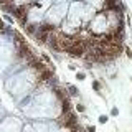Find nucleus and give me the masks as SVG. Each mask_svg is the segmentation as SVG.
Masks as SVG:
<instances>
[{
    "label": "nucleus",
    "instance_id": "1",
    "mask_svg": "<svg viewBox=\"0 0 132 132\" xmlns=\"http://www.w3.org/2000/svg\"><path fill=\"white\" fill-rule=\"evenodd\" d=\"M66 88L69 89V94H71V96H78V89H76L74 86H71V84H68Z\"/></svg>",
    "mask_w": 132,
    "mask_h": 132
},
{
    "label": "nucleus",
    "instance_id": "2",
    "mask_svg": "<svg viewBox=\"0 0 132 132\" xmlns=\"http://www.w3.org/2000/svg\"><path fill=\"white\" fill-rule=\"evenodd\" d=\"M84 78H86V73H84V71H81V73L78 71V73H76V79H79V81H83Z\"/></svg>",
    "mask_w": 132,
    "mask_h": 132
},
{
    "label": "nucleus",
    "instance_id": "3",
    "mask_svg": "<svg viewBox=\"0 0 132 132\" xmlns=\"http://www.w3.org/2000/svg\"><path fill=\"white\" fill-rule=\"evenodd\" d=\"M93 88H94V91H101V83L99 81H93Z\"/></svg>",
    "mask_w": 132,
    "mask_h": 132
},
{
    "label": "nucleus",
    "instance_id": "4",
    "mask_svg": "<svg viewBox=\"0 0 132 132\" xmlns=\"http://www.w3.org/2000/svg\"><path fill=\"white\" fill-rule=\"evenodd\" d=\"M76 111H78V112H84V111H86L84 104H76Z\"/></svg>",
    "mask_w": 132,
    "mask_h": 132
},
{
    "label": "nucleus",
    "instance_id": "5",
    "mask_svg": "<svg viewBox=\"0 0 132 132\" xmlns=\"http://www.w3.org/2000/svg\"><path fill=\"white\" fill-rule=\"evenodd\" d=\"M106 122H107V116H104V114L99 116V124H106Z\"/></svg>",
    "mask_w": 132,
    "mask_h": 132
},
{
    "label": "nucleus",
    "instance_id": "6",
    "mask_svg": "<svg viewBox=\"0 0 132 132\" xmlns=\"http://www.w3.org/2000/svg\"><path fill=\"white\" fill-rule=\"evenodd\" d=\"M111 114H112V116H117V114H119V109H117V107H112V109H111Z\"/></svg>",
    "mask_w": 132,
    "mask_h": 132
},
{
    "label": "nucleus",
    "instance_id": "7",
    "mask_svg": "<svg viewBox=\"0 0 132 132\" xmlns=\"http://www.w3.org/2000/svg\"><path fill=\"white\" fill-rule=\"evenodd\" d=\"M86 131H88V132H96V127H94V126H88Z\"/></svg>",
    "mask_w": 132,
    "mask_h": 132
},
{
    "label": "nucleus",
    "instance_id": "8",
    "mask_svg": "<svg viewBox=\"0 0 132 132\" xmlns=\"http://www.w3.org/2000/svg\"><path fill=\"white\" fill-rule=\"evenodd\" d=\"M126 53H127L129 58H132V50H131V48H126Z\"/></svg>",
    "mask_w": 132,
    "mask_h": 132
}]
</instances>
